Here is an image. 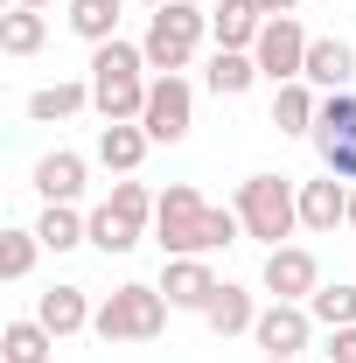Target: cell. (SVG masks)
Wrapping results in <instances>:
<instances>
[{
	"label": "cell",
	"instance_id": "obj_13",
	"mask_svg": "<svg viewBox=\"0 0 356 363\" xmlns=\"http://www.w3.org/2000/svg\"><path fill=\"white\" fill-rule=\"evenodd\" d=\"M335 224H350V189L335 175H321V182H301V230H328Z\"/></svg>",
	"mask_w": 356,
	"mask_h": 363
},
{
	"label": "cell",
	"instance_id": "obj_18",
	"mask_svg": "<svg viewBox=\"0 0 356 363\" xmlns=\"http://www.w3.org/2000/svg\"><path fill=\"white\" fill-rule=\"evenodd\" d=\"M147 147H154V140H147L140 119H126V126H98V161H105L112 175H133L140 161H147Z\"/></svg>",
	"mask_w": 356,
	"mask_h": 363
},
{
	"label": "cell",
	"instance_id": "obj_24",
	"mask_svg": "<svg viewBox=\"0 0 356 363\" xmlns=\"http://www.w3.org/2000/svg\"><path fill=\"white\" fill-rule=\"evenodd\" d=\"M43 43H49L43 7H14V14H0V49H7V56H35Z\"/></svg>",
	"mask_w": 356,
	"mask_h": 363
},
{
	"label": "cell",
	"instance_id": "obj_28",
	"mask_svg": "<svg viewBox=\"0 0 356 363\" xmlns=\"http://www.w3.org/2000/svg\"><path fill=\"white\" fill-rule=\"evenodd\" d=\"M35 252H43L35 230H7V238H0V279H28V272H35Z\"/></svg>",
	"mask_w": 356,
	"mask_h": 363
},
{
	"label": "cell",
	"instance_id": "obj_2",
	"mask_svg": "<svg viewBox=\"0 0 356 363\" xmlns=\"http://www.w3.org/2000/svg\"><path fill=\"white\" fill-rule=\"evenodd\" d=\"M147 70V49L140 43H98L91 49V105H98V119L105 126H126V119H140L147 112V84L154 77H140Z\"/></svg>",
	"mask_w": 356,
	"mask_h": 363
},
{
	"label": "cell",
	"instance_id": "obj_23",
	"mask_svg": "<svg viewBox=\"0 0 356 363\" xmlns=\"http://www.w3.org/2000/svg\"><path fill=\"white\" fill-rule=\"evenodd\" d=\"M35 238H43V252H70V245H91V217H77L70 203H49L43 224H35Z\"/></svg>",
	"mask_w": 356,
	"mask_h": 363
},
{
	"label": "cell",
	"instance_id": "obj_10",
	"mask_svg": "<svg viewBox=\"0 0 356 363\" xmlns=\"http://www.w3.org/2000/svg\"><path fill=\"white\" fill-rule=\"evenodd\" d=\"M314 286H321V259H314L308 245L266 252V294L272 301H314Z\"/></svg>",
	"mask_w": 356,
	"mask_h": 363
},
{
	"label": "cell",
	"instance_id": "obj_11",
	"mask_svg": "<svg viewBox=\"0 0 356 363\" xmlns=\"http://www.w3.org/2000/svg\"><path fill=\"white\" fill-rule=\"evenodd\" d=\"M217 272H210V259H168L161 266V294H168V308H189V315H203L210 301H217Z\"/></svg>",
	"mask_w": 356,
	"mask_h": 363
},
{
	"label": "cell",
	"instance_id": "obj_17",
	"mask_svg": "<svg viewBox=\"0 0 356 363\" xmlns=\"http://www.w3.org/2000/svg\"><path fill=\"white\" fill-rule=\"evenodd\" d=\"M314 119H321V98H314L308 77L272 84V126H279V133H314Z\"/></svg>",
	"mask_w": 356,
	"mask_h": 363
},
{
	"label": "cell",
	"instance_id": "obj_6",
	"mask_svg": "<svg viewBox=\"0 0 356 363\" xmlns=\"http://www.w3.org/2000/svg\"><path fill=\"white\" fill-rule=\"evenodd\" d=\"M314 154H321V175L356 182V91H328V98H321Z\"/></svg>",
	"mask_w": 356,
	"mask_h": 363
},
{
	"label": "cell",
	"instance_id": "obj_22",
	"mask_svg": "<svg viewBox=\"0 0 356 363\" xmlns=\"http://www.w3.org/2000/svg\"><path fill=\"white\" fill-rule=\"evenodd\" d=\"M140 238H147V224H133V217H119L112 203H98V210H91V245H98L105 259H119V252H133Z\"/></svg>",
	"mask_w": 356,
	"mask_h": 363
},
{
	"label": "cell",
	"instance_id": "obj_25",
	"mask_svg": "<svg viewBox=\"0 0 356 363\" xmlns=\"http://www.w3.org/2000/svg\"><path fill=\"white\" fill-rule=\"evenodd\" d=\"M49 350H56V335L43 321H7L0 328V357L7 363H49Z\"/></svg>",
	"mask_w": 356,
	"mask_h": 363
},
{
	"label": "cell",
	"instance_id": "obj_7",
	"mask_svg": "<svg viewBox=\"0 0 356 363\" xmlns=\"http://www.w3.org/2000/svg\"><path fill=\"white\" fill-rule=\"evenodd\" d=\"M140 126H147V140H154V147L189 140V126H196V91H189V77H182V70H161V77L147 84V112H140Z\"/></svg>",
	"mask_w": 356,
	"mask_h": 363
},
{
	"label": "cell",
	"instance_id": "obj_15",
	"mask_svg": "<svg viewBox=\"0 0 356 363\" xmlns=\"http://www.w3.org/2000/svg\"><path fill=\"white\" fill-rule=\"evenodd\" d=\"M259 28H266V14H259L252 0H217V7H210L217 49H259Z\"/></svg>",
	"mask_w": 356,
	"mask_h": 363
},
{
	"label": "cell",
	"instance_id": "obj_14",
	"mask_svg": "<svg viewBox=\"0 0 356 363\" xmlns=\"http://www.w3.org/2000/svg\"><path fill=\"white\" fill-rule=\"evenodd\" d=\"M91 315H98V308L84 301V286H49L43 301H35V321H43L56 342H63V335H84Z\"/></svg>",
	"mask_w": 356,
	"mask_h": 363
},
{
	"label": "cell",
	"instance_id": "obj_21",
	"mask_svg": "<svg viewBox=\"0 0 356 363\" xmlns=\"http://www.w3.org/2000/svg\"><path fill=\"white\" fill-rule=\"evenodd\" d=\"M84 105H91V84H43V91H28L21 112H28L35 126H49V119H77Z\"/></svg>",
	"mask_w": 356,
	"mask_h": 363
},
{
	"label": "cell",
	"instance_id": "obj_27",
	"mask_svg": "<svg viewBox=\"0 0 356 363\" xmlns=\"http://www.w3.org/2000/svg\"><path fill=\"white\" fill-rule=\"evenodd\" d=\"M308 315L321 321V328H356V286H314V301H308Z\"/></svg>",
	"mask_w": 356,
	"mask_h": 363
},
{
	"label": "cell",
	"instance_id": "obj_3",
	"mask_svg": "<svg viewBox=\"0 0 356 363\" xmlns=\"http://www.w3.org/2000/svg\"><path fill=\"white\" fill-rule=\"evenodd\" d=\"M230 210L245 217V238H259L266 252H279V245L301 230V189L287 175H245Z\"/></svg>",
	"mask_w": 356,
	"mask_h": 363
},
{
	"label": "cell",
	"instance_id": "obj_4",
	"mask_svg": "<svg viewBox=\"0 0 356 363\" xmlns=\"http://www.w3.org/2000/svg\"><path fill=\"white\" fill-rule=\"evenodd\" d=\"M161 328H168V294L161 286H140V279L112 286L98 301V315H91V335L98 342H154Z\"/></svg>",
	"mask_w": 356,
	"mask_h": 363
},
{
	"label": "cell",
	"instance_id": "obj_12",
	"mask_svg": "<svg viewBox=\"0 0 356 363\" xmlns=\"http://www.w3.org/2000/svg\"><path fill=\"white\" fill-rule=\"evenodd\" d=\"M314 91H350V77H356V49L343 43V35H314L308 43V70H301Z\"/></svg>",
	"mask_w": 356,
	"mask_h": 363
},
{
	"label": "cell",
	"instance_id": "obj_8",
	"mask_svg": "<svg viewBox=\"0 0 356 363\" xmlns=\"http://www.w3.org/2000/svg\"><path fill=\"white\" fill-rule=\"evenodd\" d=\"M308 28L294 21V14H279V21H266L259 28V49H252V63H259V77H272V84H294L301 70H308Z\"/></svg>",
	"mask_w": 356,
	"mask_h": 363
},
{
	"label": "cell",
	"instance_id": "obj_1",
	"mask_svg": "<svg viewBox=\"0 0 356 363\" xmlns=\"http://www.w3.org/2000/svg\"><path fill=\"white\" fill-rule=\"evenodd\" d=\"M238 230H245V217L203 203V189H189V182H168V196L154 203V238L168 259H210L223 245H238Z\"/></svg>",
	"mask_w": 356,
	"mask_h": 363
},
{
	"label": "cell",
	"instance_id": "obj_20",
	"mask_svg": "<svg viewBox=\"0 0 356 363\" xmlns=\"http://www.w3.org/2000/svg\"><path fill=\"white\" fill-rule=\"evenodd\" d=\"M203 321H210L217 335H252L259 308H252V294H245V286H230V279H223V286H217V301L203 308Z\"/></svg>",
	"mask_w": 356,
	"mask_h": 363
},
{
	"label": "cell",
	"instance_id": "obj_16",
	"mask_svg": "<svg viewBox=\"0 0 356 363\" xmlns=\"http://www.w3.org/2000/svg\"><path fill=\"white\" fill-rule=\"evenodd\" d=\"M35 189H43V203H77L84 196V154H70V147H56L35 161Z\"/></svg>",
	"mask_w": 356,
	"mask_h": 363
},
{
	"label": "cell",
	"instance_id": "obj_32",
	"mask_svg": "<svg viewBox=\"0 0 356 363\" xmlns=\"http://www.w3.org/2000/svg\"><path fill=\"white\" fill-rule=\"evenodd\" d=\"M14 7H49V0H14Z\"/></svg>",
	"mask_w": 356,
	"mask_h": 363
},
{
	"label": "cell",
	"instance_id": "obj_29",
	"mask_svg": "<svg viewBox=\"0 0 356 363\" xmlns=\"http://www.w3.org/2000/svg\"><path fill=\"white\" fill-rule=\"evenodd\" d=\"M328 363H356V328H328Z\"/></svg>",
	"mask_w": 356,
	"mask_h": 363
},
{
	"label": "cell",
	"instance_id": "obj_9",
	"mask_svg": "<svg viewBox=\"0 0 356 363\" xmlns=\"http://www.w3.org/2000/svg\"><path fill=\"white\" fill-rule=\"evenodd\" d=\"M308 335H314L308 301H272V308H259V321H252V342H259L266 357H301Z\"/></svg>",
	"mask_w": 356,
	"mask_h": 363
},
{
	"label": "cell",
	"instance_id": "obj_31",
	"mask_svg": "<svg viewBox=\"0 0 356 363\" xmlns=\"http://www.w3.org/2000/svg\"><path fill=\"white\" fill-rule=\"evenodd\" d=\"M350 230H356V182H350Z\"/></svg>",
	"mask_w": 356,
	"mask_h": 363
},
{
	"label": "cell",
	"instance_id": "obj_33",
	"mask_svg": "<svg viewBox=\"0 0 356 363\" xmlns=\"http://www.w3.org/2000/svg\"><path fill=\"white\" fill-rule=\"evenodd\" d=\"M266 363H294V357H266Z\"/></svg>",
	"mask_w": 356,
	"mask_h": 363
},
{
	"label": "cell",
	"instance_id": "obj_34",
	"mask_svg": "<svg viewBox=\"0 0 356 363\" xmlns=\"http://www.w3.org/2000/svg\"><path fill=\"white\" fill-rule=\"evenodd\" d=\"M147 7H168V0H147Z\"/></svg>",
	"mask_w": 356,
	"mask_h": 363
},
{
	"label": "cell",
	"instance_id": "obj_30",
	"mask_svg": "<svg viewBox=\"0 0 356 363\" xmlns=\"http://www.w3.org/2000/svg\"><path fill=\"white\" fill-rule=\"evenodd\" d=\"M252 7H259V14H266V21H279V14H294V7H301V0H252Z\"/></svg>",
	"mask_w": 356,
	"mask_h": 363
},
{
	"label": "cell",
	"instance_id": "obj_5",
	"mask_svg": "<svg viewBox=\"0 0 356 363\" xmlns=\"http://www.w3.org/2000/svg\"><path fill=\"white\" fill-rule=\"evenodd\" d=\"M203 35H210V14H203V7H189V0L154 7V14H147V35H140L147 70H189V56L203 49Z\"/></svg>",
	"mask_w": 356,
	"mask_h": 363
},
{
	"label": "cell",
	"instance_id": "obj_19",
	"mask_svg": "<svg viewBox=\"0 0 356 363\" xmlns=\"http://www.w3.org/2000/svg\"><path fill=\"white\" fill-rule=\"evenodd\" d=\"M203 77H210V91H217V98H245V91L259 84V63H252V49H217Z\"/></svg>",
	"mask_w": 356,
	"mask_h": 363
},
{
	"label": "cell",
	"instance_id": "obj_26",
	"mask_svg": "<svg viewBox=\"0 0 356 363\" xmlns=\"http://www.w3.org/2000/svg\"><path fill=\"white\" fill-rule=\"evenodd\" d=\"M119 7H126V0H70V28L98 49V43L119 35Z\"/></svg>",
	"mask_w": 356,
	"mask_h": 363
}]
</instances>
